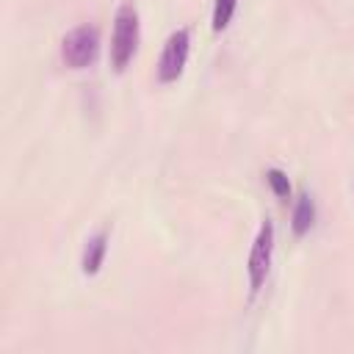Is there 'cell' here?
<instances>
[{"label": "cell", "mask_w": 354, "mask_h": 354, "mask_svg": "<svg viewBox=\"0 0 354 354\" xmlns=\"http://www.w3.org/2000/svg\"><path fill=\"white\" fill-rule=\"evenodd\" d=\"M313 218H315V205H313V199H310L307 194H301V196L296 199L293 218H290L293 232H296V235H304V232L313 227Z\"/></svg>", "instance_id": "obj_6"}, {"label": "cell", "mask_w": 354, "mask_h": 354, "mask_svg": "<svg viewBox=\"0 0 354 354\" xmlns=\"http://www.w3.org/2000/svg\"><path fill=\"white\" fill-rule=\"evenodd\" d=\"M266 183L271 185V191H274L279 199H288L290 183H288V174H285L282 169H268V171H266Z\"/></svg>", "instance_id": "obj_8"}, {"label": "cell", "mask_w": 354, "mask_h": 354, "mask_svg": "<svg viewBox=\"0 0 354 354\" xmlns=\"http://www.w3.org/2000/svg\"><path fill=\"white\" fill-rule=\"evenodd\" d=\"M188 30L180 28L174 30L166 44H163V53H160V61H158V80L160 83H174L180 75H183V66H185V58H188Z\"/></svg>", "instance_id": "obj_3"}, {"label": "cell", "mask_w": 354, "mask_h": 354, "mask_svg": "<svg viewBox=\"0 0 354 354\" xmlns=\"http://www.w3.org/2000/svg\"><path fill=\"white\" fill-rule=\"evenodd\" d=\"M271 249H274V227H271V221H263L260 230H257V238L252 243V252H249V285H252V293L260 290V285H263V279L268 274Z\"/></svg>", "instance_id": "obj_4"}, {"label": "cell", "mask_w": 354, "mask_h": 354, "mask_svg": "<svg viewBox=\"0 0 354 354\" xmlns=\"http://www.w3.org/2000/svg\"><path fill=\"white\" fill-rule=\"evenodd\" d=\"M238 0H213V30H224L235 14Z\"/></svg>", "instance_id": "obj_7"}, {"label": "cell", "mask_w": 354, "mask_h": 354, "mask_svg": "<svg viewBox=\"0 0 354 354\" xmlns=\"http://www.w3.org/2000/svg\"><path fill=\"white\" fill-rule=\"evenodd\" d=\"M105 249H108V232L100 230L97 235L88 238V243L83 249V274H97L100 271L102 257H105Z\"/></svg>", "instance_id": "obj_5"}, {"label": "cell", "mask_w": 354, "mask_h": 354, "mask_svg": "<svg viewBox=\"0 0 354 354\" xmlns=\"http://www.w3.org/2000/svg\"><path fill=\"white\" fill-rule=\"evenodd\" d=\"M138 44V14L133 6H122L113 19V36H111V64L116 72H122Z\"/></svg>", "instance_id": "obj_1"}, {"label": "cell", "mask_w": 354, "mask_h": 354, "mask_svg": "<svg viewBox=\"0 0 354 354\" xmlns=\"http://www.w3.org/2000/svg\"><path fill=\"white\" fill-rule=\"evenodd\" d=\"M97 44H100L97 28H94V25H77V28H72V30L64 36L61 55H64V61H66L72 69H83V66H88V64L94 61Z\"/></svg>", "instance_id": "obj_2"}]
</instances>
